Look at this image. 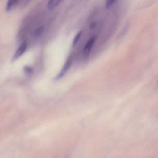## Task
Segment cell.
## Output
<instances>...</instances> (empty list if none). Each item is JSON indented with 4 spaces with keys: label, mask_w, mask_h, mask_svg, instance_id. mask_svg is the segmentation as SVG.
Listing matches in <instances>:
<instances>
[{
    "label": "cell",
    "mask_w": 158,
    "mask_h": 158,
    "mask_svg": "<svg viewBox=\"0 0 158 158\" xmlns=\"http://www.w3.org/2000/svg\"><path fill=\"white\" fill-rule=\"evenodd\" d=\"M61 1L62 0H49L48 3V9L50 10H53L59 5Z\"/></svg>",
    "instance_id": "cell-3"
},
{
    "label": "cell",
    "mask_w": 158,
    "mask_h": 158,
    "mask_svg": "<svg viewBox=\"0 0 158 158\" xmlns=\"http://www.w3.org/2000/svg\"><path fill=\"white\" fill-rule=\"evenodd\" d=\"M44 27L43 26L40 27L38 28H37L34 33V36L35 38H38L40 36L42 33H43V31H44Z\"/></svg>",
    "instance_id": "cell-5"
},
{
    "label": "cell",
    "mask_w": 158,
    "mask_h": 158,
    "mask_svg": "<svg viewBox=\"0 0 158 158\" xmlns=\"http://www.w3.org/2000/svg\"><path fill=\"white\" fill-rule=\"evenodd\" d=\"M27 48V44L26 42L24 41L21 44V46L18 48V49L17 50L16 52L15 53L12 59V61H15L17 60L18 58H20L25 52Z\"/></svg>",
    "instance_id": "cell-1"
},
{
    "label": "cell",
    "mask_w": 158,
    "mask_h": 158,
    "mask_svg": "<svg viewBox=\"0 0 158 158\" xmlns=\"http://www.w3.org/2000/svg\"><path fill=\"white\" fill-rule=\"evenodd\" d=\"M17 2V0H8L7 4V7H6V10H7V11H10L12 9L13 7L15 5Z\"/></svg>",
    "instance_id": "cell-4"
},
{
    "label": "cell",
    "mask_w": 158,
    "mask_h": 158,
    "mask_svg": "<svg viewBox=\"0 0 158 158\" xmlns=\"http://www.w3.org/2000/svg\"><path fill=\"white\" fill-rule=\"evenodd\" d=\"M96 37H93L87 42L83 49V54L84 56H87L90 53V51L93 47V45L96 41Z\"/></svg>",
    "instance_id": "cell-2"
},
{
    "label": "cell",
    "mask_w": 158,
    "mask_h": 158,
    "mask_svg": "<svg viewBox=\"0 0 158 158\" xmlns=\"http://www.w3.org/2000/svg\"><path fill=\"white\" fill-rule=\"evenodd\" d=\"M115 1H116V0H106V3H105V8L106 9H108L111 7L114 4Z\"/></svg>",
    "instance_id": "cell-7"
},
{
    "label": "cell",
    "mask_w": 158,
    "mask_h": 158,
    "mask_svg": "<svg viewBox=\"0 0 158 158\" xmlns=\"http://www.w3.org/2000/svg\"><path fill=\"white\" fill-rule=\"evenodd\" d=\"M82 33H83V31H80L76 35L73 41V47H74L78 43L80 38H81V35H82Z\"/></svg>",
    "instance_id": "cell-6"
}]
</instances>
